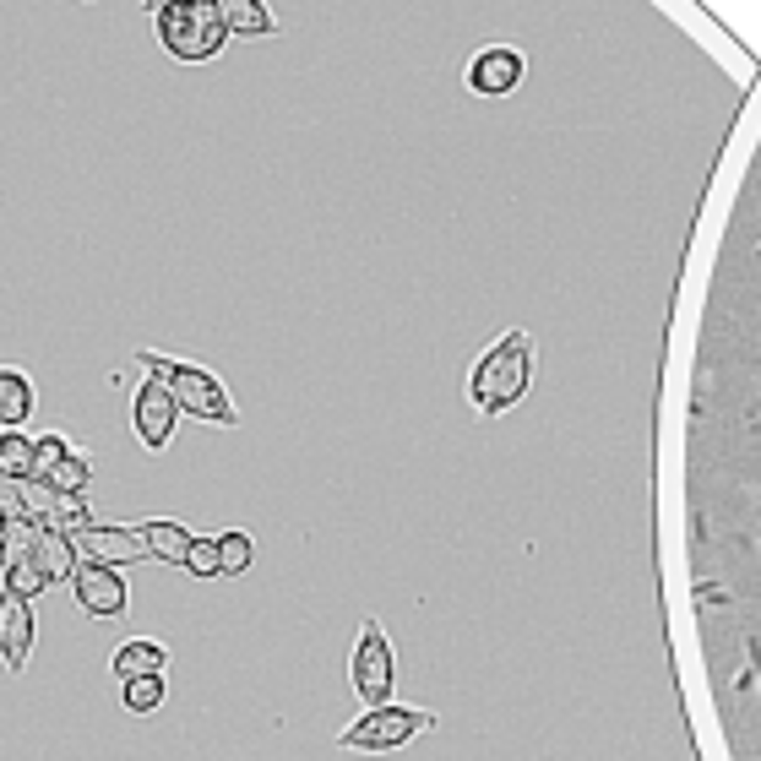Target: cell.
I'll list each match as a JSON object with an SVG mask.
<instances>
[{"instance_id":"1","label":"cell","mask_w":761,"mask_h":761,"mask_svg":"<svg viewBox=\"0 0 761 761\" xmlns=\"http://www.w3.org/2000/svg\"><path fill=\"white\" fill-rule=\"evenodd\" d=\"M0 566H6V588L33 598L55 582H72L77 577V549L65 533H49L28 517H12V533H6V549H0Z\"/></svg>"},{"instance_id":"14","label":"cell","mask_w":761,"mask_h":761,"mask_svg":"<svg viewBox=\"0 0 761 761\" xmlns=\"http://www.w3.org/2000/svg\"><path fill=\"white\" fill-rule=\"evenodd\" d=\"M164 664H169V653L158 647V642H120L114 647V658H109V669L120 674V680H142V674H164Z\"/></svg>"},{"instance_id":"17","label":"cell","mask_w":761,"mask_h":761,"mask_svg":"<svg viewBox=\"0 0 761 761\" xmlns=\"http://www.w3.org/2000/svg\"><path fill=\"white\" fill-rule=\"evenodd\" d=\"M88 478H93V462H88L77 446L65 452L55 468H44V473H38V484H49V490H60V495H82V490H88Z\"/></svg>"},{"instance_id":"12","label":"cell","mask_w":761,"mask_h":761,"mask_svg":"<svg viewBox=\"0 0 761 761\" xmlns=\"http://www.w3.org/2000/svg\"><path fill=\"white\" fill-rule=\"evenodd\" d=\"M72 588H77V604L98 620H114L125 609V577L114 566H77Z\"/></svg>"},{"instance_id":"6","label":"cell","mask_w":761,"mask_h":761,"mask_svg":"<svg viewBox=\"0 0 761 761\" xmlns=\"http://www.w3.org/2000/svg\"><path fill=\"white\" fill-rule=\"evenodd\" d=\"M349 674H354V690H359V702H370V707H381L386 697H392V642H386V631L376 626V620H365L359 626V642H354V664H349Z\"/></svg>"},{"instance_id":"15","label":"cell","mask_w":761,"mask_h":761,"mask_svg":"<svg viewBox=\"0 0 761 761\" xmlns=\"http://www.w3.org/2000/svg\"><path fill=\"white\" fill-rule=\"evenodd\" d=\"M33 473H38V441L22 430H0V478L28 484Z\"/></svg>"},{"instance_id":"5","label":"cell","mask_w":761,"mask_h":761,"mask_svg":"<svg viewBox=\"0 0 761 761\" xmlns=\"http://www.w3.org/2000/svg\"><path fill=\"white\" fill-rule=\"evenodd\" d=\"M430 723H435V713H425V707H392V702H381L359 723L342 729V750H402L408 740H419Z\"/></svg>"},{"instance_id":"2","label":"cell","mask_w":761,"mask_h":761,"mask_svg":"<svg viewBox=\"0 0 761 761\" xmlns=\"http://www.w3.org/2000/svg\"><path fill=\"white\" fill-rule=\"evenodd\" d=\"M158 38L174 60H213L229 38L224 0H169L158 12Z\"/></svg>"},{"instance_id":"18","label":"cell","mask_w":761,"mask_h":761,"mask_svg":"<svg viewBox=\"0 0 761 761\" xmlns=\"http://www.w3.org/2000/svg\"><path fill=\"white\" fill-rule=\"evenodd\" d=\"M224 17H229V33H245V38H261V33L278 28L261 0H224Z\"/></svg>"},{"instance_id":"3","label":"cell","mask_w":761,"mask_h":761,"mask_svg":"<svg viewBox=\"0 0 761 761\" xmlns=\"http://www.w3.org/2000/svg\"><path fill=\"white\" fill-rule=\"evenodd\" d=\"M142 370L174 392L180 413H196V419H213V425H234V419H240L234 402H229V392L207 376L201 365H185V359H169V354H142Z\"/></svg>"},{"instance_id":"4","label":"cell","mask_w":761,"mask_h":761,"mask_svg":"<svg viewBox=\"0 0 761 761\" xmlns=\"http://www.w3.org/2000/svg\"><path fill=\"white\" fill-rule=\"evenodd\" d=\"M528 376H533V349H528L522 332H512V337H501L495 349L478 359V370H473V402L484 413H501V408H512L528 392Z\"/></svg>"},{"instance_id":"23","label":"cell","mask_w":761,"mask_h":761,"mask_svg":"<svg viewBox=\"0 0 761 761\" xmlns=\"http://www.w3.org/2000/svg\"><path fill=\"white\" fill-rule=\"evenodd\" d=\"M164 6H169V0H148V12H153V17H158V12H164Z\"/></svg>"},{"instance_id":"9","label":"cell","mask_w":761,"mask_h":761,"mask_svg":"<svg viewBox=\"0 0 761 761\" xmlns=\"http://www.w3.org/2000/svg\"><path fill=\"white\" fill-rule=\"evenodd\" d=\"M174 419H180V402H174V392H169L164 381H153V376H148L142 386H136V397H131V425H136V441H142L148 452L169 446Z\"/></svg>"},{"instance_id":"13","label":"cell","mask_w":761,"mask_h":761,"mask_svg":"<svg viewBox=\"0 0 761 761\" xmlns=\"http://www.w3.org/2000/svg\"><path fill=\"white\" fill-rule=\"evenodd\" d=\"M33 413V381L12 365H0V430H22Z\"/></svg>"},{"instance_id":"16","label":"cell","mask_w":761,"mask_h":761,"mask_svg":"<svg viewBox=\"0 0 761 761\" xmlns=\"http://www.w3.org/2000/svg\"><path fill=\"white\" fill-rule=\"evenodd\" d=\"M142 544H148V555H153V561L185 566V555H190L196 533H185L180 522H148V528H142Z\"/></svg>"},{"instance_id":"21","label":"cell","mask_w":761,"mask_h":761,"mask_svg":"<svg viewBox=\"0 0 761 761\" xmlns=\"http://www.w3.org/2000/svg\"><path fill=\"white\" fill-rule=\"evenodd\" d=\"M185 571H190V577H218V571H224L218 538H196V544H190V555H185Z\"/></svg>"},{"instance_id":"10","label":"cell","mask_w":761,"mask_h":761,"mask_svg":"<svg viewBox=\"0 0 761 761\" xmlns=\"http://www.w3.org/2000/svg\"><path fill=\"white\" fill-rule=\"evenodd\" d=\"M33 658V604L12 588H0V664L22 674Z\"/></svg>"},{"instance_id":"20","label":"cell","mask_w":761,"mask_h":761,"mask_svg":"<svg viewBox=\"0 0 761 761\" xmlns=\"http://www.w3.org/2000/svg\"><path fill=\"white\" fill-rule=\"evenodd\" d=\"M218 555H224V571L240 577V571L250 566V555H256V549H250V533H218Z\"/></svg>"},{"instance_id":"8","label":"cell","mask_w":761,"mask_h":761,"mask_svg":"<svg viewBox=\"0 0 761 761\" xmlns=\"http://www.w3.org/2000/svg\"><path fill=\"white\" fill-rule=\"evenodd\" d=\"M72 549L82 566H125V561H142L148 544H142V528H114V522H88L82 533H72Z\"/></svg>"},{"instance_id":"11","label":"cell","mask_w":761,"mask_h":761,"mask_svg":"<svg viewBox=\"0 0 761 761\" xmlns=\"http://www.w3.org/2000/svg\"><path fill=\"white\" fill-rule=\"evenodd\" d=\"M522 82V55L506 49V44H490V49H478L473 65H468V88L484 93V98H501Z\"/></svg>"},{"instance_id":"7","label":"cell","mask_w":761,"mask_h":761,"mask_svg":"<svg viewBox=\"0 0 761 761\" xmlns=\"http://www.w3.org/2000/svg\"><path fill=\"white\" fill-rule=\"evenodd\" d=\"M17 517H28V522H38V528H49V533H82L93 517H88V501L82 495H60V490H49V484H38V478H28L22 490H17Z\"/></svg>"},{"instance_id":"22","label":"cell","mask_w":761,"mask_h":761,"mask_svg":"<svg viewBox=\"0 0 761 761\" xmlns=\"http://www.w3.org/2000/svg\"><path fill=\"white\" fill-rule=\"evenodd\" d=\"M12 517H17V512H6V506H0V549H6V533H12Z\"/></svg>"},{"instance_id":"19","label":"cell","mask_w":761,"mask_h":761,"mask_svg":"<svg viewBox=\"0 0 761 761\" xmlns=\"http://www.w3.org/2000/svg\"><path fill=\"white\" fill-rule=\"evenodd\" d=\"M158 702H164V674L125 680V707H131V713H153Z\"/></svg>"}]
</instances>
